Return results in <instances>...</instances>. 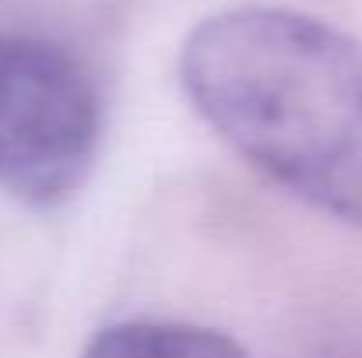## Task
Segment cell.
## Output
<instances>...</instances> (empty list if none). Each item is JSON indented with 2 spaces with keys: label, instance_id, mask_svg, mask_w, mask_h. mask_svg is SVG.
Instances as JSON below:
<instances>
[{
  "label": "cell",
  "instance_id": "obj_1",
  "mask_svg": "<svg viewBox=\"0 0 362 358\" xmlns=\"http://www.w3.org/2000/svg\"><path fill=\"white\" fill-rule=\"evenodd\" d=\"M183 88L250 165L362 229V42L281 7L201 21Z\"/></svg>",
  "mask_w": 362,
  "mask_h": 358
},
{
  "label": "cell",
  "instance_id": "obj_2",
  "mask_svg": "<svg viewBox=\"0 0 362 358\" xmlns=\"http://www.w3.org/2000/svg\"><path fill=\"white\" fill-rule=\"evenodd\" d=\"M103 137L99 88L57 42L0 39V190L53 208L88 176Z\"/></svg>",
  "mask_w": 362,
  "mask_h": 358
},
{
  "label": "cell",
  "instance_id": "obj_3",
  "mask_svg": "<svg viewBox=\"0 0 362 358\" xmlns=\"http://www.w3.org/2000/svg\"><path fill=\"white\" fill-rule=\"evenodd\" d=\"M81 358H250L229 334L173 320H127L103 327Z\"/></svg>",
  "mask_w": 362,
  "mask_h": 358
}]
</instances>
